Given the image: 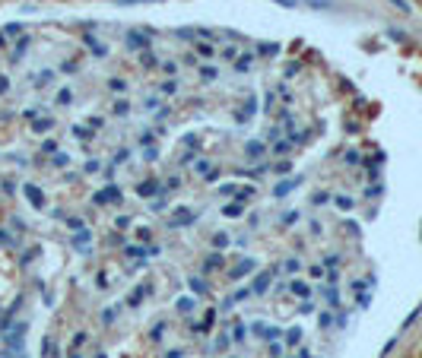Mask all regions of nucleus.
Instances as JSON below:
<instances>
[{
    "label": "nucleus",
    "instance_id": "1",
    "mask_svg": "<svg viewBox=\"0 0 422 358\" xmlns=\"http://www.w3.org/2000/svg\"><path fill=\"white\" fill-rule=\"evenodd\" d=\"M308 35L0 22V330L38 358H327L387 181Z\"/></svg>",
    "mask_w": 422,
    "mask_h": 358
}]
</instances>
